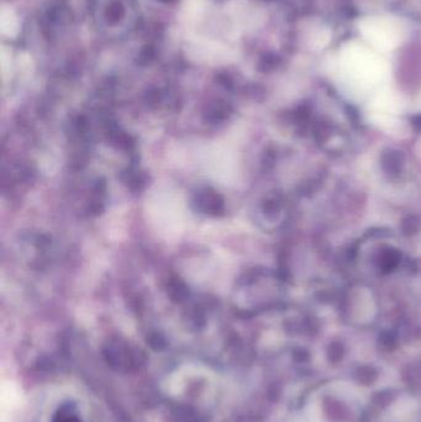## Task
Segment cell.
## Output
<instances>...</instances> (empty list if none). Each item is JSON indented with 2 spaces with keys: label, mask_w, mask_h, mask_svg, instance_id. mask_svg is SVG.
I'll list each match as a JSON object with an SVG mask.
<instances>
[{
  "label": "cell",
  "mask_w": 421,
  "mask_h": 422,
  "mask_svg": "<svg viewBox=\"0 0 421 422\" xmlns=\"http://www.w3.org/2000/svg\"><path fill=\"white\" fill-rule=\"evenodd\" d=\"M169 295H172L176 299H182L183 296L187 295V288L181 280H172L169 282Z\"/></svg>",
  "instance_id": "cell-3"
},
{
  "label": "cell",
  "mask_w": 421,
  "mask_h": 422,
  "mask_svg": "<svg viewBox=\"0 0 421 422\" xmlns=\"http://www.w3.org/2000/svg\"><path fill=\"white\" fill-rule=\"evenodd\" d=\"M91 11L98 27L105 32L125 34L136 20V6L132 0H93Z\"/></svg>",
  "instance_id": "cell-1"
},
{
  "label": "cell",
  "mask_w": 421,
  "mask_h": 422,
  "mask_svg": "<svg viewBox=\"0 0 421 422\" xmlns=\"http://www.w3.org/2000/svg\"><path fill=\"white\" fill-rule=\"evenodd\" d=\"M198 204L199 206L207 213L218 214L219 211L223 210V200L220 199L218 194L213 193V192H205V193L200 194Z\"/></svg>",
  "instance_id": "cell-2"
}]
</instances>
